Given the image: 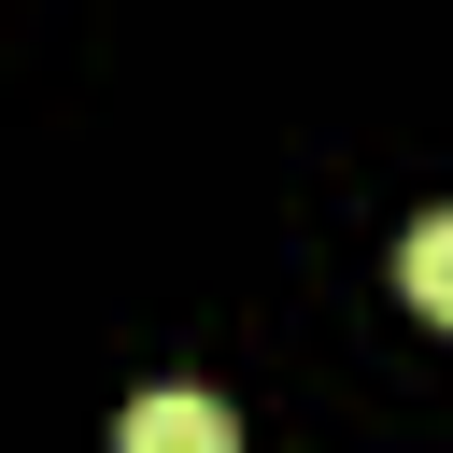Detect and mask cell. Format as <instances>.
<instances>
[{
    "mask_svg": "<svg viewBox=\"0 0 453 453\" xmlns=\"http://www.w3.org/2000/svg\"><path fill=\"white\" fill-rule=\"evenodd\" d=\"M113 453H241V425H226V396H198V382H156V396H127Z\"/></svg>",
    "mask_w": 453,
    "mask_h": 453,
    "instance_id": "6da1fadb",
    "label": "cell"
},
{
    "mask_svg": "<svg viewBox=\"0 0 453 453\" xmlns=\"http://www.w3.org/2000/svg\"><path fill=\"white\" fill-rule=\"evenodd\" d=\"M396 283H411V311H425V326H453V212H425V226L396 241Z\"/></svg>",
    "mask_w": 453,
    "mask_h": 453,
    "instance_id": "7a4b0ae2",
    "label": "cell"
}]
</instances>
